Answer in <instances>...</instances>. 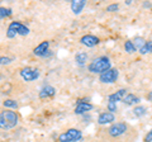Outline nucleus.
<instances>
[{
	"instance_id": "obj_1",
	"label": "nucleus",
	"mask_w": 152,
	"mask_h": 142,
	"mask_svg": "<svg viewBox=\"0 0 152 142\" xmlns=\"http://www.w3.org/2000/svg\"><path fill=\"white\" fill-rule=\"evenodd\" d=\"M19 122V116L12 109H4L0 112V128L1 130H12Z\"/></svg>"
},
{
	"instance_id": "obj_2",
	"label": "nucleus",
	"mask_w": 152,
	"mask_h": 142,
	"mask_svg": "<svg viewBox=\"0 0 152 142\" xmlns=\"http://www.w3.org/2000/svg\"><path fill=\"white\" fill-rule=\"evenodd\" d=\"M110 69H112V62L107 56H100V57L94 59L88 65V70H89V72H91V74L100 75Z\"/></svg>"
},
{
	"instance_id": "obj_3",
	"label": "nucleus",
	"mask_w": 152,
	"mask_h": 142,
	"mask_svg": "<svg viewBox=\"0 0 152 142\" xmlns=\"http://www.w3.org/2000/svg\"><path fill=\"white\" fill-rule=\"evenodd\" d=\"M27 36L29 34V28L26 27L20 22H12L7 29V37L8 38H14L15 36Z\"/></svg>"
},
{
	"instance_id": "obj_4",
	"label": "nucleus",
	"mask_w": 152,
	"mask_h": 142,
	"mask_svg": "<svg viewBox=\"0 0 152 142\" xmlns=\"http://www.w3.org/2000/svg\"><path fill=\"white\" fill-rule=\"evenodd\" d=\"M83 140V132L76 128H70L58 136V142H79Z\"/></svg>"
},
{
	"instance_id": "obj_5",
	"label": "nucleus",
	"mask_w": 152,
	"mask_h": 142,
	"mask_svg": "<svg viewBox=\"0 0 152 142\" xmlns=\"http://www.w3.org/2000/svg\"><path fill=\"white\" fill-rule=\"evenodd\" d=\"M20 78L24 80V81H34L39 78V70L36 69V67H31V66H26L20 70Z\"/></svg>"
},
{
	"instance_id": "obj_6",
	"label": "nucleus",
	"mask_w": 152,
	"mask_h": 142,
	"mask_svg": "<svg viewBox=\"0 0 152 142\" xmlns=\"http://www.w3.org/2000/svg\"><path fill=\"white\" fill-rule=\"evenodd\" d=\"M119 78V71L117 69H110L99 75V81L102 84H114Z\"/></svg>"
},
{
	"instance_id": "obj_7",
	"label": "nucleus",
	"mask_w": 152,
	"mask_h": 142,
	"mask_svg": "<svg viewBox=\"0 0 152 142\" xmlns=\"http://www.w3.org/2000/svg\"><path fill=\"white\" fill-rule=\"evenodd\" d=\"M128 126L126 122H117L110 126V128L108 130V135L110 137H121L127 132Z\"/></svg>"
},
{
	"instance_id": "obj_8",
	"label": "nucleus",
	"mask_w": 152,
	"mask_h": 142,
	"mask_svg": "<svg viewBox=\"0 0 152 142\" xmlns=\"http://www.w3.org/2000/svg\"><path fill=\"white\" fill-rule=\"evenodd\" d=\"M48 52H51L50 51V42L48 41H43V42H41L37 47H34V50H33V55L38 56V57H46V56L48 55Z\"/></svg>"
},
{
	"instance_id": "obj_9",
	"label": "nucleus",
	"mask_w": 152,
	"mask_h": 142,
	"mask_svg": "<svg viewBox=\"0 0 152 142\" xmlns=\"http://www.w3.org/2000/svg\"><path fill=\"white\" fill-rule=\"evenodd\" d=\"M91 109H93V104L86 102V99H85L84 102L83 100L77 102L74 112H75V114H84V113H88L89 111H91Z\"/></svg>"
},
{
	"instance_id": "obj_10",
	"label": "nucleus",
	"mask_w": 152,
	"mask_h": 142,
	"mask_svg": "<svg viewBox=\"0 0 152 142\" xmlns=\"http://www.w3.org/2000/svg\"><path fill=\"white\" fill-rule=\"evenodd\" d=\"M80 42H81L83 46H86V47H90V48H91V47H95L96 45H99L100 40H99V37H96V36L85 34L80 38Z\"/></svg>"
},
{
	"instance_id": "obj_11",
	"label": "nucleus",
	"mask_w": 152,
	"mask_h": 142,
	"mask_svg": "<svg viewBox=\"0 0 152 142\" xmlns=\"http://www.w3.org/2000/svg\"><path fill=\"white\" fill-rule=\"evenodd\" d=\"M114 119H115V116H114V113L103 112L98 117V123H99V124H108V123H113Z\"/></svg>"
},
{
	"instance_id": "obj_12",
	"label": "nucleus",
	"mask_w": 152,
	"mask_h": 142,
	"mask_svg": "<svg viewBox=\"0 0 152 142\" xmlns=\"http://www.w3.org/2000/svg\"><path fill=\"white\" fill-rule=\"evenodd\" d=\"M56 95V89L53 86H51V85H46L41 89L39 94H38V97L41 99H47V98H52Z\"/></svg>"
},
{
	"instance_id": "obj_13",
	"label": "nucleus",
	"mask_w": 152,
	"mask_h": 142,
	"mask_svg": "<svg viewBox=\"0 0 152 142\" xmlns=\"http://www.w3.org/2000/svg\"><path fill=\"white\" fill-rule=\"evenodd\" d=\"M123 103H124V105L127 107H132V105H138V103L141 102V98L140 97H137L134 95V94H132V93H128L127 95L123 98Z\"/></svg>"
},
{
	"instance_id": "obj_14",
	"label": "nucleus",
	"mask_w": 152,
	"mask_h": 142,
	"mask_svg": "<svg viewBox=\"0 0 152 142\" xmlns=\"http://www.w3.org/2000/svg\"><path fill=\"white\" fill-rule=\"evenodd\" d=\"M85 5H86V1L85 0H74V1H71V10H72L74 14H80L83 12V9L85 8Z\"/></svg>"
},
{
	"instance_id": "obj_15",
	"label": "nucleus",
	"mask_w": 152,
	"mask_h": 142,
	"mask_svg": "<svg viewBox=\"0 0 152 142\" xmlns=\"http://www.w3.org/2000/svg\"><path fill=\"white\" fill-rule=\"evenodd\" d=\"M126 95H127L126 89H119V90H117L115 93H113L108 97V102H113V103L121 102V100H123V98H124Z\"/></svg>"
},
{
	"instance_id": "obj_16",
	"label": "nucleus",
	"mask_w": 152,
	"mask_h": 142,
	"mask_svg": "<svg viewBox=\"0 0 152 142\" xmlns=\"http://www.w3.org/2000/svg\"><path fill=\"white\" fill-rule=\"evenodd\" d=\"M88 60H89V56H88L86 52H77V53L75 55V62L79 66L86 65Z\"/></svg>"
},
{
	"instance_id": "obj_17",
	"label": "nucleus",
	"mask_w": 152,
	"mask_h": 142,
	"mask_svg": "<svg viewBox=\"0 0 152 142\" xmlns=\"http://www.w3.org/2000/svg\"><path fill=\"white\" fill-rule=\"evenodd\" d=\"M133 114H134L137 118H141L147 114V108L143 105H136L133 108Z\"/></svg>"
},
{
	"instance_id": "obj_18",
	"label": "nucleus",
	"mask_w": 152,
	"mask_h": 142,
	"mask_svg": "<svg viewBox=\"0 0 152 142\" xmlns=\"http://www.w3.org/2000/svg\"><path fill=\"white\" fill-rule=\"evenodd\" d=\"M3 105L5 107V109H17L18 108V103L15 100H13V99H7V100L3 102Z\"/></svg>"
},
{
	"instance_id": "obj_19",
	"label": "nucleus",
	"mask_w": 152,
	"mask_h": 142,
	"mask_svg": "<svg viewBox=\"0 0 152 142\" xmlns=\"http://www.w3.org/2000/svg\"><path fill=\"white\" fill-rule=\"evenodd\" d=\"M141 55H147V53H152V41H146L145 46L140 50Z\"/></svg>"
},
{
	"instance_id": "obj_20",
	"label": "nucleus",
	"mask_w": 152,
	"mask_h": 142,
	"mask_svg": "<svg viewBox=\"0 0 152 142\" xmlns=\"http://www.w3.org/2000/svg\"><path fill=\"white\" fill-rule=\"evenodd\" d=\"M13 14V10L10 8H5V7H0V20L4 18H8Z\"/></svg>"
},
{
	"instance_id": "obj_21",
	"label": "nucleus",
	"mask_w": 152,
	"mask_h": 142,
	"mask_svg": "<svg viewBox=\"0 0 152 142\" xmlns=\"http://www.w3.org/2000/svg\"><path fill=\"white\" fill-rule=\"evenodd\" d=\"M124 50H126V52H128V53H134V52L137 51V48L134 47L132 41H126L124 42Z\"/></svg>"
},
{
	"instance_id": "obj_22",
	"label": "nucleus",
	"mask_w": 152,
	"mask_h": 142,
	"mask_svg": "<svg viewBox=\"0 0 152 142\" xmlns=\"http://www.w3.org/2000/svg\"><path fill=\"white\" fill-rule=\"evenodd\" d=\"M145 43H146V40L142 38V37H136L134 41H133V45H134V47H136V48L138 50V51L145 46Z\"/></svg>"
},
{
	"instance_id": "obj_23",
	"label": "nucleus",
	"mask_w": 152,
	"mask_h": 142,
	"mask_svg": "<svg viewBox=\"0 0 152 142\" xmlns=\"http://www.w3.org/2000/svg\"><path fill=\"white\" fill-rule=\"evenodd\" d=\"M13 57H8V56H0V65H10L13 62Z\"/></svg>"
},
{
	"instance_id": "obj_24",
	"label": "nucleus",
	"mask_w": 152,
	"mask_h": 142,
	"mask_svg": "<svg viewBox=\"0 0 152 142\" xmlns=\"http://www.w3.org/2000/svg\"><path fill=\"white\" fill-rule=\"evenodd\" d=\"M107 108H108V112H110V113L117 112V103L108 102V104H107Z\"/></svg>"
},
{
	"instance_id": "obj_25",
	"label": "nucleus",
	"mask_w": 152,
	"mask_h": 142,
	"mask_svg": "<svg viewBox=\"0 0 152 142\" xmlns=\"http://www.w3.org/2000/svg\"><path fill=\"white\" fill-rule=\"evenodd\" d=\"M118 9H119V5H118L117 3H114V4H110V5H108V7H107V12H109V13H114V12H117Z\"/></svg>"
},
{
	"instance_id": "obj_26",
	"label": "nucleus",
	"mask_w": 152,
	"mask_h": 142,
	"mask_svg": "<svg viewBox=\"0 0 152 142\" xmlns=\"http://www.w3.org/2000/svg\"><path fill=\"white\" fill-rule=\"evenodd\" d=\"M143 141H145V142H152V130H150L148 133L145 136V140H143Z\"/></svg>"
},
{
	"instance_id": "obj_27",
	"label": "nucleus",
	"mask_w": 152,
	"mask_h": 142,
	"mask_svg": "<svg viewBox=\"0 0 152 142\" xmlns=\"http://www.w3.org/2000/svg\"><path fill=\"white\" fill-rule=\"evenodd\" d=\"M146 99H147V100H150V102H152V91H150L148 94H147V95H146Z\"/></svg>"
},
{
	"instance_id": "obj_28",
	"label": "nucleus",
	"mask_w": 152,
	"mask_h": 142,
	"mask_svg": "<svg viewBox=\"0 0 152 142\" xmlns=\"http://www.w3.org/2000/svg\"><path fill=\"white\" fill-rule=\"evenodd\" d=\"M143 7L145 8H151V4L150 3H143Z\"/></svg>"
}]
</instances>
